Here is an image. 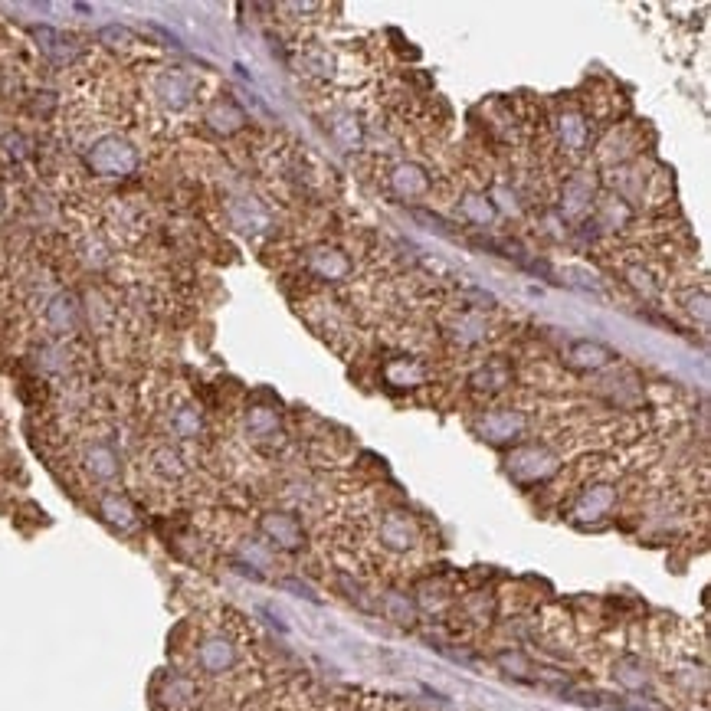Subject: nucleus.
Segmentation results:
<instances>
[{"label": "nucleus", "mask_w": 711, "mask_h": 711, "mask_svg": "<svg viewBox=\"0 0 711 711\" xmlns=\"http://www.w3.org/2000/svg\"><path fill=\"white\" fill-rule=\"evenodd\" d=\"M89 168L102 174V177H128L138 168V151L128 145L125 138H102L92 145V151L86 154Z\"/></svg>", "instance_id": "nucleus-1"}, {"label": "nucleus", "mask_w": 711, "mask_h": 711, "mask_svg": "<svg viewBox=\"0 0 711 711\" xmlns=\"http://www.w3.org/2000/svg\"><path fill=\"white\" fill-rule=\"evenodd\" d=\"M554 469H558V456H554L548 446H518L515 453L508 456V472H512L518 482H541L548 479Z\"/></svg>", "instance_id": "nucleus-2"}, {"label": "nucleus", "mask_w": 711, "mask_h": 711, "mask_svg": "<svg viewBox=\"0 0 711 711\" xmlns=\"http://www.w3.org/2000/svg\"><path fill=\"white\" fill-rule=\"evenodd\" d=\"M197 662L200 669L210 672V675H223L233 669L236 662V646L230 643L227 636H207L204 643L197 649Z\"/></svg>", "instance_id": "nucleus-3"}, {"label": "nucleus", "mask_w": 711, "mask_h": 711, "mask_svg": "<svg viewBox=\"0 0 711 711\" xmlns=\"http://www.w3.org/2000/svg\"><path fill=\"white\" fill-rule=\"evenodd\" d=\"M263 531H266V538L282 551H299L302 548V525L286 512H269L263 518Z\"/></svg>", "instance_id": "nucleus-4"}, {"label": "nucleus", "mask_w": 711, "mask_h": 711, "mask_svg": "<svg viewBox=\"0 0 711 711\" xmlns=\"http://www.w3.org/2000/svg\"><path fill=\"white\" fill-rule=\"evenodd\" d=\"M479 433L485 436L489 443H508V440H518L525 433V417L518 410H499V413H489L482 420Z\"/></svg>", "instance_id": "nucleus-5"}, {"label": "nucleus", "mask_w": 711, "mask_h": 711, "mask_svg": "<svg viewBox=\"0 0 711 711\" xmlns=\"http://www.w3.org/2000/svg\"><path fill=\"white\" fill-rule=\"evenodd\" d=\"M381 541L390 551H410L417 544V525L404 512H390L381 525Z\"/></svg>", "instance_id": "nucleus-6"}, {"label": "nucleus", "mask_w": 711, "mask_h": 711, "mask_svg": "<svg viewBox=\"0 0 711 711\" xmlns=\"http://www.w3.org/2000/svg\"><path fill=\"white\" fill-rule=\"evenodd\" d=\"M158 96H161L164 105H168V109H184V105L191 102V96H194V79L187 73L171 69V73H164L158 79Z\"/></svg>", "instance_id": "nucleus-7"}, {"label": "nucleus", "mask_w": 711, "mask_h": 711, "mask_svg": "<svg viewBox=\"0 0 711 711\" xmlns=\"http://www.w3.org/2000/svg\"><path fill=\"white\" fill-rule=\"evenodd\" d=\"M613 502H616V492L610 489V485H594V489H587L584 495H580L574 515L580 521H597V518H603L610 512Z\"/></svg>", "instance_id": "nucleus-8"}, {"label": "nucleus", "mask_w": 711, "mask_h": 711, "mask_svg": "<svg viewBox=\"0 0 711 711\" xmlns=\"http://www.w3.org/2000/svg\"><path fill=\"white\" fill-rule=\"evenodd\" d=\"M99 512H102V518L109 521L112 528H118V531H132V528H138V512H135V505L128 502L125 495H118V492L105 495V499L99 502Z\"/></svg>", "instance_id": "nucleus-9"}, {"label": "nucleus", "mask_w": 711, "mask_h": 711, "mask_svg": "<svg viewBox=\"0 0 711 711\" xmlns=\"http://www.w3.org/2000/svg\"><path fill=\"white\" fill-rule=\"evenodd\" d=\"M86 469H89V476L92 479H99V482H112L118 476V469H122V462H118V453L112 446H105V443H92L86 449Z\"/></svg>", "instance_id": "nucleus-10"}, {"label": "nucleus", "mask_w": 711, "mask_h": 711, "mask_svg": "<svg viewBox=\"0 0 711 711\" xmlns=\"http://www.w3.org/2000/svg\"><path fill=\"white\" fill-rule=\"evenodd\" d=\"M33 33H37V40H40V46H43V53L50 56V59H56V63H69V59H76V56H79L76 40H69L66 33L50 30V27H37Z\"/></svg>", "instance_id": "nucleus-11"}, {"label": "nucleus", "mask_w": 711, "mask_h": 711, "mask_svg": "<svg viewBox=\"0 0 711 711\" xmlns=\"http://www.w3.org/2000/svg\"><path fill=\"white\" fill-rule=\"evenodd\" d=\"M207 122H210L213 132H220V135H233L236 128H240V125L246 122V115H243V109H240V105H236V102L223 99V102H217V105H213V109L207 112Z\"/></svg>", "instance_id": "nucleus-12"}, {"label": "nucleus", "mask_w": 711, "mask_h": 711, "mask_svg": "<svg viewBox=\"0 0 711 711\" xmlns=\"http://www.w3.org/2000/svg\"><path fill=\"white\" fill-rule=\"evenodd\" d=\"M46 318H50L53 331H59V335H69V331H73L76 322H79V308L73 302V295H56L53 305H50V312H46Z\"/></svg>", "instance_id": "nucleus-13"}, {"label": "nucleus", "mask_w": 711, "mask_h": 711, "mask_svg": "<svg viewBox=\"0 0 711 711\" xmlns=\"http://www.w3.org/2000/svg\"><path fill=\"white\" fill-rule=\"evenodd\" d=\"M426 187H430V177H426L417 164H400L394 171V191L400 197H417L426 191Z\"/></svg>", "instance_id": "nucleus-14"}, {"label": "nucleus", "mask_w": 711, "mask_h": 711, "mask_svg": "<svg viewBox=\"0 0 711 711\" xmlns=\"http://www.w3.org/2000/svg\"><path fill=\"white\" fill-rule=\"evenodd\" d=\"M308 263H312V269L325 279H345L351 269V263L338 250H315Z\"/></svg>", "instance_id": "nucleus-15"}, {"label": "nucleus", "mask_w": 711, "mask_h": 711, "mask_svg": "<svg viewBox=\"0 0 711 711\" xmlns=\"http://www.w3.org/2000/svg\"><path fill=\"white\" fill-rule=\"evenodd\" d=\"M571 358L577 367H590V371H597V367L610 364L613 351L607 345H597V341H580V345L571 348Z\"/></svg>", "instance_id": "nucleus-16"}, {"label": "nucleus", "mask_w": 711, "mask_h": 711, "mask_svg": "<svg viewBox=\"0 0 711 711\" xmlns=\"http://www.w3.org/2000/svg\"><path fill=\"white\" fill-rule=\"evenodd\" d=\"M246 430H250L253 436H259V440H263V436H276L279 433V417L266 407H253L250 417H246Z\"/></svg>", "instance_id": "nucleus-17"}, {"label": "nucleus", "mask_w": 711, "mask_h": 711, "mask_svg": "<svg viewBox=\"0 0 711 711\" xmlns=\"http://www.w3.org/2000/svg\"><path fill=\"white\" fill-rule=\"evenodd\" d=\"M174 430L177 436H184V440H194L204 430V420H200V413L194 407H181L174 413Z\"/></svg>", "instance_id": "nucleus-18"}, {"label": "nucleus", "mask_w": 711, "mask_h": 711, "mask_svg": "<svg viewBox=\"0 0 711 711\" xmlns=\"http://www.w3.org/2000/svg\"><path fill=\"white\" fill-rule=\"evenodd\" d=\"M616 682L626 685V689H643V685H646V669H643V662H636V659H623L620 666H616Z\"/></svg>", "instance_id": "nucleus-19"}, {"label": "nucleus", "mask_w": 711, "mask_h": 711, "mask_svg": "<svg viewBox=\"0 0 711 711\" xmlns=\"http://www.w3.org/2000/svg\"><path fill=\"white\" fill-rule=\"evenodd\" d=\"M505 384H508V367H502V364H489L485 371L472 377V387L476 390H502Z\"/></svg>", "instance_id": "nucleus-20"}, {"label": "nucleus", "mask_w": 711, "mask_h": 711, "mask_svg": "<svg viewBox=\"0 0 711 711\" xmlns=\"http://www.w3.org/2000/svg\"><path fill=\"white\" fill-rule=\"evenodd\" d=\"M561 138H564L567 148L580 151V148H584V141H587V125L580 122L577 115H564L561 118Z\"/></svg>", "instance_id": "nucleus-21"}, {"label": "nucleus", "mask_w": 711, "mask_h": 711, "mask_svg": "<svg viewBox=\"0 0 711 711\" xmlns=\"http://www.w3.org/2000/svg\"><path fill=\"white\" fill-rule=\"evenodd\" d=\"M154 469H158L164 479H181L184 476V462H181V456L174 453V449H158V453H154Z\"/></svg>", "instance_id": "nucleus-22"}, {"label": "nucleus", "mask_w": 711, "mask_h": 711, "mask_svg": "<svg viewBox=\"0 0 711 711\" xmlns=\"http://www.w3.org/2000/svg\"><path fill=\"white\" fill-rule=\"evenodd\" d=\"M462 213L472 220V223H489L495 217V210L492 204L485 197H476V194H469L466 200H462Z\"/></svg>", "instance_id": "nucleus-23"}, {"label": "nucleus", "mask_w": 711, "mask_h": 711, "mask_svg": "<svg viewBox=\"0 0 711 711\" xmlns=\"http://www.w3.org/2000/svg\"><path fill=\"white\" fill-rule=\"evenodd\" d=\"M567 197H571V204H567L564 210H567V213H571V217H574V213H580V210H584V204H587V197H590V191H587V187H584V184H580V181H571V184H567Z\"/></svg>", "instance_id": "nucleus-24"}, {"label": "nucleus", "mask_w": 711, "mask_h": 711, "mask_svg": "<svg viewBox=\"0 0 711 711\" xmlns=\"http://www.w3.org/2000/svg\"><path fill=\"white\" fill-rule=\"evenodd\" d=\"M243 558L250 561V567H253V564H256V567H269V554L263 551V544H256V541L243 544Z\"/></svg>", "instance_id": "nucleus-25"}, {"label": "nucleus", "mask_w": 711, "mask_h": 711, "mask_svg": "<svg viewBox=\"0 0 711 711\" xmlns=\"http://www.w3.org/2000/svg\"><path fill=\"white\" fill-rule=\"evenodd\" d=\"M0 200H4V197H0Z\"/></svg>", "instance_id": "nucleus-26"}]
</instances>
